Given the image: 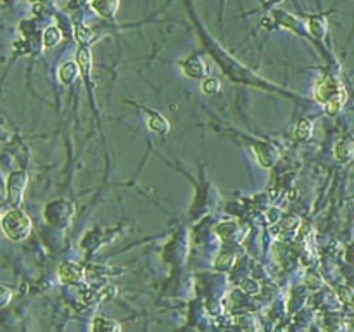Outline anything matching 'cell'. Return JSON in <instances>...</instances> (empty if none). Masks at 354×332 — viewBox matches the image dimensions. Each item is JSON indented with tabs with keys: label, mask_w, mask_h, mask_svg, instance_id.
I'll return each mask as SVG.
<instances>
[{
	"label": "cell",
	"mask_w": 354,
	"mask_h": 332,
	"mask_svg": "<svg viewBox=\"0 0 354 332\" xmlns=\"http://www.w3.org/2000/svg\"><path fill=\"white\" fill-rule=\"evenodd\" d=\"M62 38V33L57 26H51L43 31V47L45 49H51V47H56V45L61 42Z\"/></svg>",
	"instance_id": "9c48e42d"
},
{
	"label": "cell",
	"mask_w": 354,
	"mask_h": 332,
	"mask_svg": "<svg viewBox=\"0 0 354 332\" xmlns=\"http://www.w3.org/2000/svg\"><path fill=\"white\" fill-rule=\"evenodd\" d=\"M335 158L339 159V161L346 163L349 161V159L352 158V144L351 140H340V142L335 145Z\"/></svg>",
	"instance_id": "30bf717a"
},
{
	"label": "cell",
	"mask_w": 354,
	"mask_h": 332,
	"mask_svg": "<svg viewBox=\"0 0 354 332\" xmlns=\"http://www.w3.org/2000/svg\"><path fill=\"white\" fill-rule=\"evenodd\" d=\"M0 227H2V232L11 240H22L28 237L31 232V220L25 211L14 208V210H9L2 216Z\"/></svg>",
	"instance_id": "7a4b0ae2"
},
{
	"label": "cell",
	"mask_w": 354,
	"mask_h": 332,
	"mask_svg": "<svg viewBox=\"0 0 354 332\" xmlns=\"http://www.w3.org/2000/svg\"><path fill=\"white\" fill-rule=\"evenodd\" d=\"M220 88H221V81L216 78H207L202 83V92L207 95H215L216 92H220Z\"/></svg>",
	"instance_id": "5bb4252c"
},
{
	"label": "cell",
	"mask_w": 354,
	"mask_h": 332,
	"mask_svg": "<svg viewBox=\"0 0 354 332\" xmlns=\"http://www.w3.org/2000/svg\"><path fill=\"white\" fill-rule=\"evenodd\" d=\"M254 151H256V158L263 168H270L273 165V158H271L270 147H266V145H257V147H254Z\"/></svg>",
	"instance_id": "4fadbf2b"
},
{
	"label": "cell",
	"mask_w": 354,
	"mask_h": 332,
	"mask_svg": "<svg viewBox=\"0 0 354 332\" xmlns=\"http://www.w3.org/2000/svg\"><path fill=\"white\" fill-rule=\"evenodd\" d=\"M11 298H12L11 291H9L7 287H2V285H0V306H6V304H9Z\"/></svg>",
	"instance_id": "ac0fdd59"
},
{
	"label": "cell",
	"mask_w": 354,
	"mask_h": 332,
	"mask_svg": "<svg viewBox=\"0 0 354 332\" xmlns=\"http://www.w3.org/2000/svg\"><path fill=\"white\" fill-rule=\"evenodd\" d=\"M57 76H59V80H61L62 83H71V81L78 76V68H76L75 62H66L64 66H61Z\"/></svg>",
	"instance_id": "8fae6325"
},
{
	"label": "cell",
	"mask_w": 354,
	"mask_h": 332,
	"mask_svg": "<svg viewBox=\"0 0 354 332\" xmlns=\"http://www.w3.org/2000/svg\"><path fill=\"white\" fill-rule=\"evenodd\" d=\"M316 101L320 104H323V107L326 109L328 115H337V113L342 109L344 102H346V90L342 88V85L339 83L335 78H323L316 83Z\"/></svg>",
	"instance_id": "6da1fadb"
},
{
	"label": "cell",
	"mask_w": 354,
	"mask_h": 332,
	"mask_svg": "<svg viewBox=\"0 0 354 332\" xmlns=\"http://www.w3.org/2000/svg\"><path fill=\"white\" fill-rule=\"evenodd\" d=\"M26 184H28V176H26L25 171H14L7 180V192H9V201H11L14 206L21 203L22 192L26 189Z\"/></svg>",
	"instance_id": "3957f363"
},
{
	"label": "cell",
	"mask_w": 354,
	"mask_h": 332,
	"mask_svg": "<svg viewBox=\"0 0 354 332\" xmlns=\"http://www.w3.org/2000/svg\"><path fill=\"white\" fill-rule=\"evenodd\" d=\"M310 31L315 36H323L325 35V23L318 19V17H313V19H310Z\"/></svg>",
	"instance_id": "2e32d148"
},
{
	"label": "cell",
	"mask_w": 354,
	"mask_h": 332,
	"mask_svg": "<svg viewBox=\"0 0 354 332\" xmlns=\"http://www.w3.org/2000/svg\"><path fill=\"white\" fill-rule=\"evenodd\" d=\"M149 128L157 131V134H166L168 128H170V125H168V121L161 115H157V113H151V118H149Z\"/></svg>",
	"instance_id": "7c38bea8"
},
{
	"label": "cell",
	"mask_w": 354,
	"mask_h": 332,
	"mask_svg": "<svg viewBox=\"0 0 354 332\" xmlns=\"http://www.w3.org/2000/svg\"><path fill=\"white\" fill-rule=\"evenodd\" d=\"M183 73L188 76H192V78H202V76L207 73L206 62H204L201 57H190L188 61H185Z\"/></svg>",
	"instance_id": "277c9868"
},
{
	"label": "cell",
	"mask_w": 354,
	"mask_h": 332,
	"mask_svg": "<svg viewBox=\"0 0 354 332\" xmlns=\"http://www.w3.org/2000/svg\"><path fill=\"white\" fill-rule=\"evenodd\" d=\"M75 35H76V38L80 40V42H83V43H87L90 38H92V33L87 30V28H83V26H78L75 31Z\"/></svg>",
	"instance_id": "e0dca14e"
},
{
	"label": "cell",
	"mask_w": 354,
	"mask_h": 332,
	"mask_svg": "<svg viewBox=\"0 0 354 332\" xmlns=\"http://www.w3.org/2000/svg\"><path fill=\"white\" fill-rule=\"evenodd\" d=\"M117 7H120L117 2H93L92 4L93 11L97 12L99 16H104V17H112L116 14Z\"/></svg>",
	"instance_id": "ba28073f"
},
{
	"label": "cell",
	"mask_w": 354,
	"mask_h": 332,
	"mask_svg": "<svg viewBox=\"0 0 354 332\" xmlns=\"http://www.w3.org/2000/svg\"><path fill=\"white\" fill-rule=\"evenodd\" d=\"M92 332H121V325L111 318L97 317L92 322Z\"/></svg>",
	"instance_id": "5b68a950"
},
{
	"label": "cell",
	"mask_w": 354,
	"mask_h": 332,
	"mask_svg": "<svg viewBox=\"0 0 354 332\" xmlns=\"http://www.w3.org/2000/svg\"><path fill=\"white\" fill-rule=\"evenodd\" d=\"M310 135H311V123L310 121H301L297 125V128H296V137L297 139H301V140H304V139H310Z\"/></svg>",
	"instance_id": "9a60e30c"
},
{
	"label": "cell",
	"mask_w": 354,
	"mask_h": 332,
	"mask_svg": "<svg viewBox=\"0 0 354 332\" xmlns=\"http://www.w3.org/2000/svg\"><path fill=\"white\" fill-rule=\"evenodd\" d=\"M76 68L83 76H88L90 70H92V56H90L88 49H80L78 54H76Z\"/></svg>",
	"instance_id": "8992f818"
},
{
	"label": "cell",
	"mask_w": 354,
	"mask_h": 332,
	"mask_svg": "<svg viewBox=\"0 0 354 332\" xmlns=\"http://www.w3.org/2000/svg\"><path fill=\"white\" fill-rule=\"evenodd\" d=\"M59 277H61L62 282H78L81 279V268L76 265H64L59 268Z\"/></svg>",
	"instance_id": "52a82bcc"
}]
</instances>
